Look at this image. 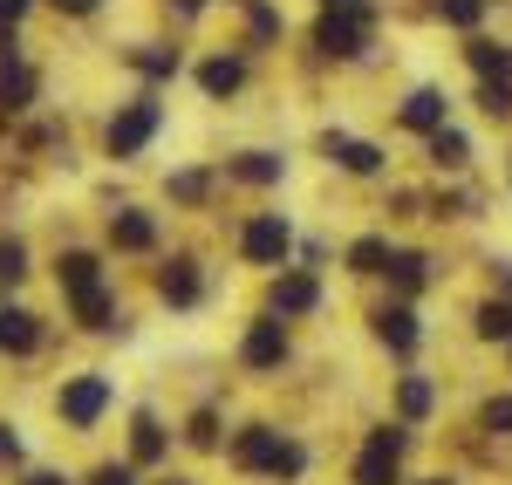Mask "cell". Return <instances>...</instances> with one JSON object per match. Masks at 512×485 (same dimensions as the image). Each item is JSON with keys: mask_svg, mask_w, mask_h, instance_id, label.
I'll return each instance as SVG.
<instances>
[{"mask_svg": "<svg viewBox=\"0 0 512 485\" xmlns=\"http://www.w3.org/2000/svg\"><path fill=\"white\" fill-rule=\"evenodd\" d=\"M0 465H21V431L0 417Z\"/></svg>", "mask_w": 512, "mask_h": 485, "instance_id": "e575fe53", "label": "cell"}, {"mask_svg": "<svg viewBox=\"0 0 512 485\" xmlns=\"http://www.w3.org/2000/svg\"><path fill=\"white\" fill-rule=\"evenodd\" d=\"M478 103H485V117H506V110H512V82H485Z\"/></svg>", "mask_w": 512, "mask_h": 485, "instance_id": "f546056e", "label": "cell"}, {"mask_svg": "<svg viewBox=\"0 0 512 485\" xmlns=\"http://www.w3.org/2000/svg\"><path fill=\"white\" fill-rule=\"evenodd\" d=\"M431 158L444 164V171H458V164H465V137H458V130H437V137H431Z\"/></svg>", "mask_w": 512, "mask_h": 485, "instance_id": "cb8c5ba5", "label": "cell"}, {"mask_svg": "<svg viewBox=\"0 0 512 485\" xmlns=\"http://www.w3.org/2000/svg\"><path fill=\"white\" fill-rule=\"evenodd\" d=\"M205 185H212L205 171H178V178H171V192H178V199H205Z\"/></svg>", "mask_w": 512, "mask_h": 485, "instance_id": "d6a6232c", "label": "cell"}, {"mask_svg": "<svg viewBox=\"0 0 512 485\" xmlns=\"http://www.w3.org/2000/svg\"><path fill=\"white\" fill-rule=\"evenodd\" d=\"M185 438H192L198 451H219V417H212V410H198L192 424H185Z\"/></svg>", "mask_w": 512, "mask_h": 485, "instance_id": "4316f807", "label": "cell"}, {"mask_svg": "<svg viewBox=\"0 0 512 485\" xmlns=\"http://www.w3.org/2000/svg\"><path fill=\"white\" fill-rule=\"evenodd\" d=\"M110 240H117L123 253H144V246L158 240V226H151V212H117V219H110Z\"/></svg>", "mask_w": 512, "mask_h": 485, "instance_id": "7c38bea8", "label": "cell"}, {"mask_svg": "<svg viewBox=\"0 0 512 485\" xmlns=\"http://www.w3.org/2000/svg\"><path fill=\"white\" fill-rule=\"evenodd\" d=\"M390 281L403 287V294H417V287L431 281V260H424V253H390Z\"/></svg>", "mask_w": 512, "mask_h": 485, "instance_id": "ac0fdd59", "label": "cell"}, {"mask_svg": "<svg viewBox=\"0 0 512 485\" xmlns=\"http://www.w3.org/2000/svg\"><path fill=\"white\" fill-rule=\"evenodd\" d=\"M315 301H321L315 274H280L274 281V315H308Z\"/></svg>", "mask_w": 512, "mask_h": 485, "instance_id": "ba28073f", "label": "cell"}, {"mask_svg": "<svg viewBox=\"0 0 512 485\" xmlns=\"http://www.w3.org/2000/svg\"><path fill=\"white\" fill-rule=\"evenodd\" d=\"M158 287H164V301H171V308H192V301H198V274H192V260H178V267H171Z\"/></svg>", "mask_w": 512, "mask_h": 485, "instance_id": "d6986e66", "label": "cell"}, {"mask_svg": "<svg viewBox=\"0 0 512 485\" xmlns=\"http://www.w3.org/2000/svg\"><path fill=\"white\" fill-rule=\"evenodd\" d=\"M21 7H28V0H0V21H14V14H21Z\"/></svg>", "mask_w": 512, "mask_h": 485, "instance_id": "74e56055", "label": "cell"}, {"mask_svg": "<svg viewBox=\"0 0 512 485\" xmlns=\"http://www.w3.org/2000/svg\"><path fill=\"white\" fill-rule=\"evenodd\" d=\"M198 82H205V96H233L239 82H246V69H239L233 55H212V62L198 69Z\"/></svg>", "mask_w": 512, "mask_h": 485, "instance_id": "2e32d148", "label": "cell"}, {"mask_svg": "<svg viewBox=\"0 0 512 485\" xmlns=\"http://www.w3.org/2000/svg\"><path fill=\"white\" fill-rule=\"evenodd\" d=\"M403 123L424 130V137H437V130H444V96H437V89H417V96L403 103Z\"/></svg>", "mask_w": 512, "mask_h": 485, "instance_id": "4fadbf2b", "label": "cell"}, {"mask_svg": "<svg viewBox=\"0 0 512 485\" xmlns=\"http://www.w3.org/2000/svg\"><path fill=\"white\" fill-rule=\"evenodd\" d=\"M55 7H62V14H89L96 0H55Z\"/></svg>", "mask_w": 512, "mask_h": 485, "instance_id": "8d00e7d4", "label": "cell"}, {"mask_svg": "<svg viewBox=\"0 0 512 485\" xmlns=\"http://www.w3.org/2000/svg\"><path fill=\"white\" fill-rule=\"evenodd\" d=\"M103 410H110V376H69L62 390H55V417L69 424V431H96L103 424Z\"/></svg>", "mask_w": 512, "mask_h": 485, "instance_id": "3957f363", "label": "cell"}, {"mask_svg": "<svg viewBox=\"0 0 512 485\" xmlns=\"http://www.w3.org/2000/svg\"><path fill=\"white\" fill-rule=\"evenodd\" d=\"M28 96H35V69L28 62H0V103L7 110H28Z\"/></svg>", "mask_w": 512, "mask_h": 485, "instance_id": "9a60e30c", "label": "cell"}, {"mask_svg": "<svg viewBox=\"0 0 512 485\" xmlns=\"http://www.w3.org/2000/svg\"><path fill=\"white\" fill-rule=\"evenodd\" d=\"M321 7H342V0H321Z\"/></svg>", "mask_w": 512, "mask_h": 485, "instance_id": "b9f144b4", "label": "cell"}, {"mask_svg": "<svg viewBox=\"0 0 512 485\" xmlns=\"http://www.w3.org/2000/svg\"><path fill=\"white\" fill-rule=\"evenodd\" d=\"M164 458V424L158 417H137L130 424V465H158Z\"/></svg>", "mask_w": 512, "mask_h": 485, "instance_id": "5bb4252c", "label": "cell"}, {"mask_svg": "<svg viewBox=\"0 0 512 485\" xmlns=\"http://www.w3.org/2000/svg\"><path fill=\"white\" fill-rule=\"evenodd\" d=\"M485 431H512V397H492L485 404Z\"/></svg>", "mask_w": 512, "mask_h": 485, "instance_id": "836d02e7", "label": "cell"}, {"mask_svg": "<svg viewBox=\"0 0 512 485\" xmlns=\"http://www.w3.org/2000/svg\"><path fill=\"white\" fill-rule=\"evenodd\" d=\"M76 315H82V328H110V294L96 287V294H76Z\"/></svg>", "mask_w": 512, "mask_h": 485, "instance_id": "d4e9b609", "label": "cell"}, {"mask_svg": "<svg viewBox=\"0 0 512 485\" xmlns=\"http://www.w3.org/2000/svg\"><path fill=\"white\" fill-rule=\"evenodd\" d=\"M506 287H512V267H506Z\"/></svg>", "mask_w": 512, "mask_h": 485, "instance_id": "7bdbcfd3", "label": "cell"}, {"mask_svg": "<svg viewBox=\"0 0 512 485\" xmlns=\"http://www.w3.org/2000/svg\"><path fill=\"white\" fill-rule=\"evenodd\" d=\"M233 178H246V185H274L280 158H274V151H246V158H233Z\"/></svg>", "mask_w": 512, "mask_h": 485, "instance_id": "44dd1931", "label": "cell"}, {"mask_svg": "<svg viewBox=\"0 0 512 485\" xmlns=\"http://www.w3.org/2000/svg\"><path fill=\"white\" fill-rule=\"evenodd\" d=\"M335 158L349 164V171H376V164H383V151H376V144H349V137H342V151H335Z\"/></svg>", "mask_w": 512, "mask_h": 485, "instance_id": "83f0119b", "label": "cell"}, {"mask_svg": "<svg viewBox=\"0 0 512 485\" xmlns=\"http://www.w3.org/2000/svg\"><path fill=\"white\" fill-rule=\"evenodd\" d=\"M21 485H76V479H69V472H28Z\"/></svg>", "mask_w": 512, "mask_h": 485, "instance_id": "d590c367", "label": "cell"}, {"mask_svg": "<svg viewBox=\"0 0 512 485\" xmlns=\"http://www.w3.org/2000/svg\"><path fill=\"white\" fill-rule=\"evenodd\" d=\"M478 335L485 342H512V301H485L478 308Z\"/></svg>", "mask_w": 512, "mask_h": 485, "instance_id": "603a6c76", "label": "cell"}, {"mask_svg": "<svg viewBox=\"0 0 512 485\" xmlns=\"http://www.w3.org/2000/svg\"><path fill=\"white\" fill-rule=\"evenodd\" d=\"M431 404H437L431 376H403V383H396V417H403V424H417V417H431Z\"/></svg>", "mask_w": 512, "mask_h": 485, "instance_id": "30bf717a", "label": "cell"}, {"mask_svg": "<svg viewBox=\"0 0 512 485\" xmlns=\"http://www.w3.org/2000/svg\"><path fill=\"white\" fill-rule=\"evenodd\" d=\"M96 274H103L96 253H62V287L69 294H96Z\"/></svg>", "mask_w": 512, "mask_h": 485, "instance_id": "e0dca14e", "label": "cell"}, {"mask_svg": "<svg viewBox=\"0 0 512 485\" xmlns=\"http://www.w3.org/2000/svg\"><path fill=\"white\" fill-rule=\"evenodd\" d=\"M239 363H246V369H280V363H287V328H280V322H253V328H246V342H239Z\"/></svg>", "mask_w": 512, "mask_h": 485, "instance_id": "52a82bcc", "label": "cell"}, {"mask_svg": "<svg viewBox=\"0 0 512 485\" xmlns=\"http://www.w3.org/2000/svg\"><path fill=\"white\" fill-rule=\"evenodd\" d=\"M403 451H410V424H369V438L355 451V485H403Z\"/></svg>", "mask_w": 512, "mask_h": 485, "instance_id": "7a4b0ae2", "label": "cell"}, {"mask_svg": "<svg viewBox=\"0 0 512 485\" xmlns=\"http://www.w3.org/2000/svg\"><path fill=\"white\" fill-rule=\"evenodd\" d=\"M315 41L328 48V55H362V48H369V7H362V0L328 7V14H321V28H315Z\"/></svg>", "mask_w": 512, "mask_h": 485, "instance_id": "277c9868", "label": "cell"}, {"mask_svg": "<svg viewBox=\"0 0 512 485\" xmlns=\"http://www.w3.org/2000/svg\"><path fill=\"white\" fill-rule=\"evenodd\" d=\"M137 69H144V76H171V69H178V55H164V48H144V55H137Z\"/></svg>", "mask_w": 512, "mask_h": 485, "instance_id": "1f68e13d", "label": "cell"}, {"mask_svg": "<svg viewBox=\"0 0 512 485\" xmlns=\"http://www.w3.org/2000/svg\"><path fill=\"white\" fill-rule=\"evenodd\" d=\"M437 14H444L451 28H478V14H485V0H437Z\"/></svg>", "mask_w": 512, "mask_h": 485, "instance_id": "484cf974", "label": "cell"}, {"mask_svg": "<svg viewBox=\"0 0 512 485\" xmlns=\"http://www.w3.org/2000/svg\"><path fill=\"white\" fill-rule=\"evenodd\" d=\"M417 485H458V479H444V472H437V479H417Z\"/></svg>", "mask_w": 512, "mask_h": 485, "instance_id": "f35d334b", "label": "cell"}, {"mask_svg": "<svg viewBox=\"0 0 512 485\" xmlns=\"http://www.w3.org/2000/svg\"><path fill=\"white\" fill-rule=\"evenodd\" d=\"M376 335L390 342L396 356H410V349H417V315H410V308H376Z\"/></svg>", "mask_w": 512, "mask_h": 485, "instance_id": "9c48e42d", "label": "cell"}, {"mask_svg": "<svg viewBox=\"0 0 512 485\" xmlns=\"http://www.w3.org/2000/svg\"><path fill=\"white\" fill-rule=\"evenodd\" d=\"M287 246H294V233H287V219H280V212H260V219L239 233V253H246V260H260V267L287 260Z\"/></svg>", "mask_w": 512, "mask_h": 485, "instance_id": "5b68a950", "label": "cell"}, {"mask_svg": "<svg viewBox=\"0 0 512 485\" xmlns=\"http://www.w3.org/2000/svg\"><path fill=\"white\" fill-rule=\"evenodd\" d=\"M164 485H192V479H164Z\"/></svg>", "mask_w": 512, "mask_h": 485, "instance_id": "60d3db41", "label": "cell"}, {"mask_svg": "<svg viewBox=\"0 0 512 485\" xmlns=\"http://www.w3.org/2000/svg\"><path fill=\"white\" fill-rule=\"evenodd\" d=\"M35 342H41V322L28 315V308H7V315H0V349H14V356H28Z\"/></svg>", "mask_w": 512, "mask_h": 485, "instance_id": "8fae6325", "label": "cell"}, {"mask_svg": "<svg viewBox=\"0 0 512 485\" xmlns=\"http://www.w3.org/2000/svg\"><path fill=\"white\" fill-rule=\"evenodd\" d=\"M465 55H472V69H478V76H499V82H512V48H492V41H472Z\"/></svg>", "mask_w": 512, "mask_h": 485, "instance_id": "ffe728a7", "label": "cell"}, {"mask_svg": "<svg viewBox=\"0 0 512 485\" xmlns=\"http://www.w3.org/2000/svg\"><path fill=\"white\" fill-rule=\"evenodd\" d=\"M151 130H158V103L144 96V103H130L123 117H110V158H130V151H144V144H151Z\"/></svg>", "mask_w": 512, "mask_h": 485, "instance_id": "8992f818", "label": "cell"}, {"mask_svg": "<svg viewBox=\"0 0 512 485\" xmlns=\"http://www.w3.org/2000/svg\"><path fill=\"white\" fill-rule=\"evenodd\" d=\"M28 274V253H21V240H0V281H21Z\"/></svg>", "mask_w": 512, "mask_h": 485, "instance_id": "f1b7e54d", "label": "cell"}, {"mask_svg": "<svg viewBox=\"0 0 512 485\" xmlns=\"http://www.w3.org/2000/svg\"><path fill=\"white\" fill-rule=\"evenodd\" d=\"M89 485H137V465H96Z\"/></svg>", "mask_w": 512, "mask_h": 485, "instance_id": "4dcf8cb0", "label": "cell"}, {"mask_svg": "<svg viewBox=\"0 0 512 485\" xmlns=\"http://www.w3.org/2000/svg\"><path fill=\"white\" fill-rule=\"evenodd\" d=\"M349 267H355V274H390V240H355L349 246Z\"/></svg>", "mask_w": 512, "mask_h": 485, "instance_id": "7402d4cb", "label": "cell"}, {"mask_svg": "<svg viewBox=\"0 0 512 485\" xmlns=\"http://www.w3.org/2000/svg\"><path fill=\"white\" fill-rule=\"evenodd\" d=\"M178 7H185V14H198V7H205V0H178Z\"/></svg>", "mask_w": 512, "mask_h": 485, "instance_id": "ab89813d", "label": "cell"}, {"mask_svg": "<svg viewBox=\"0 0 512 485\" xmlns=\"http://www.w3.org/2000/svg\"><path fill=\"white\" fill-rule=\"evenodd\" d=\"M226 458H233L239 472H260V479H274V485H294L301 472H308V445H294V438L274 431V424H246Z\"/></svg>", "mask_w": 512, "mask_h": 485, "instance_id": "6da1fadb", "label": "cell"}]
</instances>
